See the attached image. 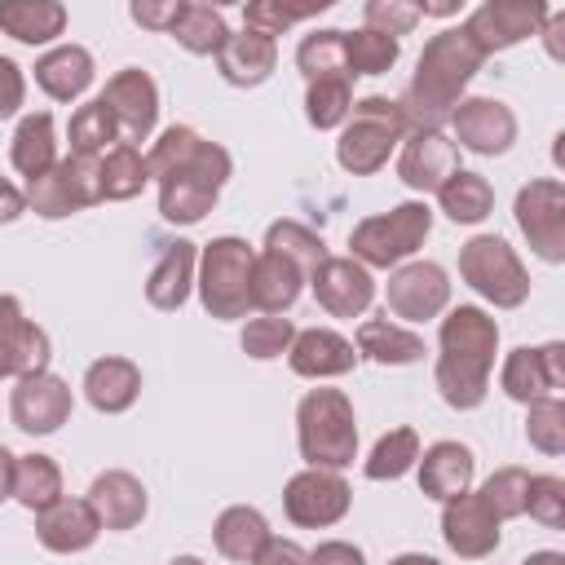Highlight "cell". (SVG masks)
Segmentation results:
<instances>
[{"mask_svg":"<svg viewBox=\"0 0 565 565\" xmlns=\"http://www.w3.org/2000/svg\"><path fill=\"white\" fill-rule=\"evenodd\" d=\"M146 168L150 181H159V216L172 225H194L216 207L234 159L225 146L199 137L190 124H172L150 146Z\"/></svg>","mask_w":565,"mask_h":565,"instance_id":"6da1fadb","label":"cell"},{"mask_svg":"<svg viewBox=\"0 0 565 565\" xmlns=\"http://www.w3.org/2000/svg\"><path fill=\"white\" fill-rule=\"evenodd\" d=\"M486 53L468 40L463 26H446L437 31L419 62H415V75L397 102L402 119H406V132H441V124H450V110L463 102V88L472 84V75L481 71Z\"/></svg>","mask_w":565,"mask_h":565,"instance_id":"7a4b0ae2","label":"cell"},{"mask_svg":"<svg viewBox=\"0 0 565 565\" xmlns=\"http://www.w3.org/2000/svg\"><path fill=\"white\" fill-rule=\"evenodd\" d=\"M437 393L450 411H477L490 393V371L499 353V322L481 305H455L437 331Z\"/></svg>","mask_w":565,"mask_h":565,"instance_id":"3957f363","label":"cell"},{"mask_svg":"<svg viewBox=\"0 0 565 565\" xmlns=\"http://www.w3.org/2000/svg\"><path fill=\"white\" fill-rule=\"evenodd\" d=\"M296 441L309 468H349L358 459V415L340 388H309L296 406Z\"/></svg>","mask_w":565,"mask_h":565,"instance_id":"277c9868","label":"cell"},{"mask_svg":"<svg viewBox=\"0 0 565 565\" xmlns=\"http://www.w3.org/2000/svg\"><path fill=\"white\" fill-rule=\"evenodd\" d=\"M397 141H406V119L397 110L393 97H358L349 119L340 124V141H335V163L353 177H371L388 163V154L397 150Z\"/></svg>","mask_w":565,"mask_h":565,"instance_id":"5b68a950","label":"cell"},{"mask_svg":"<svg viewBox=\"0 0 565 565\" xmlns=\"http://www.w3.org/2000/svg\"><path fill=\"white\" fill-rule=\"evenodd\" d=\"M428 230H433V207L424 199H406L388 212L358 221L349 234V256L366 269H397L424 247Z\"/></svg>","mask_w":565,"mask_h":565,"instance_id":"8992f818","label":"cell"},{"mask_svg":"<svg viewBox=\"0 0 565 565\" xmlns=\"http://www.w3.org/2000/svg\"><path fill=\"white\" fill-rule=\"evenodd\" d=\"M252 260H256V252L238 234H221V238L199 247L194 287H199V300L212 318H221V322L247 318V309H252Z\"/></svg>","mask_w":565,"mask_h":565,"instance_id":"52a82bcc","label":"cell"},{"mask_svg":"<svg viewBox=\"0 0 565 565\" xmlns=\"http://www.w3.org/2000/svg\"><path fill=\"white\" fill-rule=\"evenodd\" d=\"M459 278L494 309H516L530 300V274L499 234H477L459 247Z\"/></svg>","mask_w":565,"mask_h":565,"instance_id":"ba28073f","label":"cell"},{"mask_svg":"<svg viewBox=\"0 0 565 565\" xmlns=\"http://www.w3.org/2000/svg\"><path fill=\"white\" fill-rule=\"evenodd\" d=\"M102 203V159L97 154H66L44 177L26 181V207L44 221H62Z\"/></svg>","mask_w":565,"mask_h":565,"instance_id":"9c48e42d","label":"cell"},{"mask_svg":"<svg viewBox=\"0 0 565 565\" xmlns=\"http://www.w3.org/2000/svg\"><path fill=\"white\" fill-rule=\"evenodd\" d=\"M512 212L534 256H543L547 265H561L565 260V185L556 177H534L530 185L516 190Z\"/></svg>","mask_w":565,"mask_h":565,"instance_id":"30bf717a","label":"cell"},{"mask_svg":"<svg viewBox=\"0 0 565 565\" xmlns=\"http://www.w3.org/2000/svg\"><path fill=\"white\" fill-rule=\"evenodd\" d=\"M349 508H353V490L331 468H305L282 490V512L300 530H327V525L344 521Z\"/></svg>","mask_w":565,"mask_h":565,"instance_id":"8fae6325","label":"cell"},{"mask_svg":"<svg viewBox=\"0 0 565 565\" xmlns=\"http://www.w3.org/2000/svg\"><path fill=\"white\" fill-rule=\"evenodd\" d=\"M547 13H552V9L539 4V0H486V4H477V9L468 13L463 31H468V40L490 57V53H503V49H512V44L539 35L543 22H547Z\"/></svg>","mask_w":565,"mask_h":565,"instance_id":"7c38bea8","label":"cell"},{"mask_svg":"<svg viewBox=\"0 0 565 565\" xmlns=\"http://www.w3.org/2000/svg\"><path fill=\"white\" fill-rule=\"evenodd\" d=\"M384 305L402 322H428L450 305V278L437 260H406L388 274Z\"/></svg>","mask_w":565,"mask_h":565,"instance_id":"4fadbf2b","label":"cell"},{"mask_svg":"<svg viewBox=\"0 0 565 565\" xmlns=\"http://www.w3.org/2000/svg\"><path fill=\"white\" fill-rule=\"evenodd\" d=\"M499 388L521 406H530L539 397H556L565 388V344L547 340L539 349H530V344L512 349L499 366Z\"/></svg>","mask_w":565,"mask_h":565,"instance_id":"5bb4252c","label":"cell"},{"mask_svg":"<svg viewBox=\"0 0 565 565\" xmlns=\"http://www.w3.org/2000/svg\"><path fill=\"white\" fill-rule=\"evenodd\" d=\"M102 102H106V110L119 124V141L137 146V141H146L154 132V119H159V84L141 66L115 71L106 79V88H102Z\"/></svg>","mask_w":565,"mask_h":565,"instance_id":"9a60e30c","label":"cell"},{"mask_svg":"<svg viewBox=\"0 0 565 565\" xmlns=\"http://www.w3.org/2000/svg\"><path fill=\"white\" fill-rule=\"evenodd\" d=\"M71 406H75L71 384H66L62 375H53V371L22 375V380L13 384V397H9L13 424H18L22 433H31V437L57 433V428L71 419Z\"/></svg>","mask_w":565,"mask_h":565,"instance_id":"2e32d148","label":"cell"},{"mask_svg":"<svg viewBox=\"0 0 565 565\" xmlns=\"http://www.w3.org/2000/svg\"><path fill=\"white\" fill-rule=\"evenodd\" d=\"M450 141L472 154H503L516 141V115L499 97H463L450 110Z\"/></svg>","mask_w":565,"mask_h":565,"instance_id":"e0dca14e","label":"cell"},{"mask_svg":"<svg viewBox=\"0 0 565 565\" xmlns=\"http://www.w3.org/2000/svg\"><path fill=\"white\" fill-rule=\"evenodd\" d=\"M499 534H503V521L486 508L481 494L463 490V494L441 503V539H446V547L455 556L481 561V556H490L499 547Z\"/></svg>","mask_w":565,"mask_h":565,"instance_id":"ac0fdd59","label":"cell"},{"mask_svg":"<svg viewBox=\"0 0 565 565\" xmlns=\"http://www.w3.org/2000/svg\"><path fill=\"white\" fill-rule=\"evenodd\" d=\"M309 287H313V300L331 318H362L371 309V300H375V278L353 256H327L309 274Z\"/></svg>","mask_w":565,"mask_h":565,"instance_id":"d6986e66","label":"cell"},{"mask_svg":"<svg viewBox=\"0 0 565 565\" xmlns=\"http://www.w3.org/2000/svg\"><path fill=\"white\" fill-rule=\"evenodd\" d=\"M459 172V146L446 132H406L397 154V177L415 194H437Z\"/></svg>","mask_w":565,"mask_h":565,"instance_id":"ffe728a7","label":"cell"},{"mask_svg":"<svg viewBox=\"0 0 565 565\" xmlns=\"http://www.w3.org/2000/svg\"><path fill=\"white\" fill-rule=\"evenodd\" d=\"M102 534V521L93 512L88 499H57L49 503L44 512H35V539L40 547L57 552V556H75V552H88Z\"/></svg>","mask_w":565,"mask_h":565,"instance_id":"44dd1931","label":"cell"},{"mask_svg":"<svg viewBox=\"0 0 565 565\" xmlns=\"http://www.w3.org/2000/svg\"><path fill=\"white\" fill-rule=\"evenodd\" d=\"M287 366L300 380H335L358 366V349H353V340H344L331 327H305V331H296V340L287 349Z\"/></svg>","mask_w":565,"mask_h":565,"instance_id":"7402d4cb","label":"cell"},{"mask_svg":"<svg viewBox=\"0 0 565 565\" xmlns=\"http://www.w3.org/2000/svg\"><path fill=\"white\" fill-rule=\"evenodd\" d=\"M84 499L93 503L102 530H137V525L146 521V508H150L146 486H141L132 472H124V468H106V472H97Z\"/></svg>","mask_w":565,"mask_h":565,"instance_id":"603a6c76","label":"cell"},{"mask_svg":"<svg viewBox=\"0 0 565 565\" xmlns=\"http://www.w3.org/2000/svg\"><path fill=\"white\" fill-rule=\"evenodd\" d=\"M274 66H278V44L269 40V35H256V31H230V40L221 44V53H216V71H221V79L225 84H234V88H260L269 75H274Z\"/></svg>","mask_w":565,"mask_h":565,"instance_id":"cb8c5ba5","label":"cell"},{"mask_svg":"<svg viewBox=\"0 0 565 565\" xmlns=\"http://www.w3.org/2000/svg\"><path fill=\"white\" fill-rule=\"evenodd\" d=\"M415 468H419V490L428 499L446 503V499H455V494H463L472 486L477 459H472V450L463 441H433L428 450H419Z\"/></svg>","mask_w":565,"mask_h":565,"instance_id":"d4e9b609","label":"cell"},{"mask_svg":"<svg viewBox=\"0 0 565 565\" xmlns=\"http://www.w3.org/2000/svg\"><path fill=\"white\" fill-rule=\"evenodd\" d=\"M97 75V62L84 44H53L49 53L35 57V84L53 97V102H75L88 93Z\"/></svg>","mask_w":565,"mask_h":565,"instance_id":"484cf974","label":"cell"},{"mask_svg":"<svg viewBox=\"0 0 565 565\" xmlns=\"http://www.w3.org/2000/svg\"><path fill=\"white\" fill-rule=\"evenodd\" d=\"M194 269H199V247L190 238H177L163 247V256L154 260L150 278H146V300L163 313H177L190 300L194 287Z\"/></svg>","mask_w":565,"mask_h":565,"instance_id":"4316f807","label":"cell"},{"mask_svg":"<svg viewBox=\"0 0 565 565\" xmlns=\"http://www.w3.org/2000/svg\"><path fill=\"white\" fill-rule=\"evenodd\" d=\"M84 397L102 415H124L141 397V366L132 358H97V362H88Z\"/></svg>","mask_w":565,"mask_h":565,"instance_id":"83f0119b","label":"cell"},{"mask_svg":"<svg viewBox=\"0 0 565 565\" xmlns=\"http://www.w3.org/2000/svg\"><path fill=\"white\" fill-rule=\"evenodd\" d=\"M269 539H274V530H269L265 512H260V508H247V503L225 508V512L216 516V525H212L216 552H221L225 561H238V565H256V556L269 547Z\"/></svg>","mask_w":565,"mask_h":565,"instance_id":"f1b7e54d","label":"cell"},{"mask_svg":"<svg viewBox=\"0 0 565 565\" xmlns=\"http://www.w3.org/2000/svg\"><path fill=\"white\" fill-rule=\"evenodd\" d=\"M305 282L309 278L291 260H282L274 252H256V260H252V309H260V313H287L300 300Z\"/></svg>","mask_w":565,"mask_h":565,"instance_id":"f546056e","label":"cell"},{"mask_svg":"<svg viewBox=\"0 0 565 565\" xmlns=\"http://www.w3.org/2000/svg\"><path fill=\"white\" fill-rule=\"evenodd\" d=\"M353 349H358V358H371L380 366H411V362H419L428 353L424 335L402 327V322H388V313L384 318H366L358 327V344Z\"/></svg>","mask_w":565,"mask_h":565,"instance_id":"4dcf8cb0","label":"cell"},{"mask_svg":"<svg viewBox=\"0 0 565 565\" xmlns=\"http://www.w3.org/2000/svg\"><path fill=\"white\" fill-rule=\"evenodd\" d=\"M0 31L18 44H53L66 31V4L57 0H0Z\"/></svg>","mask_w":565,"mask_h":565,"instance_id":"1f68e13d","label":"cell"},{"mask_svg":"<svg viewBox=\"0 0 565 565\" xmlns=\"http://www.w3.org/2000/svg\"><path fill=\"white\" fill-rule=\"evenodd\" d=\"M9 159H13V168H18L26 181L44 177V172L57 163V128H53V115H49V110H35V115H22V119H18Z\"/></svg>","mask_w":565,"mask_h":565,"instance_id":"d6a6232c","label":"cell"},{"mask_svg":"<svg viewBox=\"0 0 565 565\" xmlns=\"http://www.w3.org/2000/svg\"><path fill=\"white\" fill-rule=\"evenodd\" d=\"M185 53L194 57H216L221 44L230 40V26H225V13L216 4H203V0H181L177 9V22L168 31Z\"/></svg>","mask_w":565,"mask_h":565,"instance_id":"836d02e7","label":"cell"},{"mask_svg":"<svg viewBox=\"0 0 565 565\" xmlns=\"http://www.w3.org/2000/svg\"><path fill=\"white\" fill-rule=\"evenodd\" d=\"M13 499L26 508V512H44L49 503L62 499V468L31 450V455H18L13 459Z\"/></svg>","mask_w":565,"mask_h":565,"instance_id":"e575fe53","label":"cell"},{"mask_svg":"<svg viewBox=\"0 0 565 565\" xmlns=\"http://www.w3.org/2000/svg\"><path fill=\"white\" fill-rule=\"evenodd\" d=\"M437 203H441V212H446L455 225H477V221L490 216V207H494V190H490V181H486L481 172L459 168V172L437 190Z\"/></svg>","mask_w":565,"mask_h":565,"instance_id":"d590c367","label":"cell"},{"mask_svg":"<svg viewBox=\"0 0 565 565\" xmlns=\"http://www.w3.org/2000/svg\"><path fill=\"white\" fill-rule=\"evenodd\" d=\"M146 181H150V168H146V154L137 146L119 141L102 154V199H110V203L137 199L146 190Z\"/></svg>","mask_w":565,"mask_h":565,"instance_id":"8d00e7d4","label":"cell"},{"mask_svg":"<svg viewBox=\"0 0 565 565\" xmlns=\"http://www.w3.org/2000/svg\"><path fill=\"white\" fill-rule=\"evenodd\" d=\"M296 66L305 75V84L313 79H349V66H344V31L335 26H322V31H309L296 49Z\"/></svg>","mask_w":565,"mask_h":565,"instance_id":"74e56055","label":"cell"},{"mask_svg":"<svg viewBox=\"0 0 565 565\" xmlns=\"http://www.w3.org/2000/svg\"><path fill=\"white\" fill-rule=\"evenodd\" d=\"M265 252L291 260L305 278L327 260V243H322V234H313V230L300 225V221H274V225L265 230Z\"/></svg>","mask_w":565,"mask_h":565,"instance_id":"f35d334b","label":"cell"},{"mask_svg":"<svg viewBox=\"0 0 565 565\" xmlns=\"http://www.w3.org/2000/svg\"><path fill=\"white\" fill-rule=\"evenodd\" d=\"M415 459H419V433L415 428H388L371 446L362 472H366V481H397L415 468Z\"/></svg>","mask_w":565,"mask_h":565,"instance_id":"ab89813d","label":"cell"},{"mask_svg":"<svg viewBox=\"0 0 565 565\" xmlns=\"http://www.w3.org/2000/svg\"><path fill=\"white\" fill-rule=\"evenodd\" d=\"M66 137H71V154H106L110 146H119V124L115 115L106 110L102 97H93L88 106H79L66 124Z\"/></svg>","mask_w":565,"mask_h":565,"instance_id":"60d3db41","label":"cell"},{"mask_svg":"<svg viewBox=\"0 0 565 565\" xmlns=\"http://www.w3.org/2000/svg\"><path fill=\"white\" fill-rule=\"evenodd\" d=\"M402 44L393 35H380V31H344V66H349V79L353 75H384L393 62H397Z\"/></svg>","mask_w":565,"mask_h":565,"instance_id":"b9f144b4","label":"cell"},{"mask_svg":"<svg viewBox=\"0 0 565 565\" xmlns=\"http://www.w3.org/2000/svg\"><path fill=\"white\" fill-rule=\"evenodd\" d=\"M353 110V79H313L305 88V119L327 132V128H340Z\"/></svg>","mask_w":565,"mask_h":565,"instance_id":"7bdbcfd3","label":"cell"},{"mask_svg":"<svg viewBox=\"0 0 565 565\" xmlns=\"http://www.w3.org/2000/svg\"><path fill=\"white\" fill-rule=\"evenodd\" d=\"M322 9H331V0H309V4H282V0H252V4H243V22H247V31H256V35H282L287 26H296V22H305V18H313V13H322Z\"/></svg>","mask_w":565,"mask_h":565,"instance_id":"ee69618b","label":"cell"},{"mask_svg":"<svg viewBox=\"0 0 565 565\" xmlns=\"http://www.w3.org/2000/svg\"><path fill=\"white\" fill-rule=\"evenodd\" d=\"M525 441L543 455H565V402L561 397H539L525 406Z\"/></svg>","mask_w":565,"mask_h":565,"instance_id":"f6af8a7d","label":"cell"},{"mask_svg":"<svg viewBox=\"0 0 565 565\" xmlns=\"http://www.w3.org/2000/svg\"><path fill=\"white\" fill-rule=\"evenodd\" d=\"M291 340H296V327H291V318H278V313H260V318H252V322L243 327V335H238L243 353L256 358V362L282 358V353L291 349Z\"/></svg>","mask_w":565,"mask_h":565,"instance_id":"bcb514c9","label":"cell"},{"mask_svg":"<svg viewBox=\"0 0 565 565\" xmlns=\"http://www.w3.org/2000/svg\"><path fill=\"white\" fill-rule=\"evenodd\" d=\"M525 490H530V472L525 468H499L481 481V499L486 508L499 516V521H512V516H525Z\"/></svg>","mask_w":565,"mask_h":565,"instance_id":"7dc6e473","label":"cell"},{"mask_svg":"<svg viewBox=\"0 0 565 565\" xmlns=\"http://www.w3.org/2000/svg\"><path fill=\"white\" fill-rule=\"evenodd\" d=\"M525 512L547 525V530H561L565 525V481L552 477V472H539L530 477V490H525Z\"/></svg>","mask_w":565,"mask_h":565,"instance_id":"c3c4849f","label":"cell"},{"mask_svg":"<svg viewBox=\"0 0 565 565\" xmlns=\"http://www.w3.org/2000/svg\"><path fill=\"white\" fill-rule=\"evenodd\" d=\"M415 22H419V9L411 0H366V9H362V26L393 35V40L406 35Z\"/></svg>","mask_w":565,"mask_h":565,"instance_id":"681fc988","label":"cell"},{"mask_svg":"<svg viewBox=\"0 0 565 565\" xmlns=\"http://www.w3.org/2000/svg\"><path fill=\"white\" fill-rule=\"evenodd\" d=\"M26 102V75L13 57H0V119H13Z\"/></svg>","mask_w":565,"mask_h":565,"instance_id":"f907efd6","label":"cell"},{"mask_svg":"<svg viewBox=\"0 0 565 565\" xmlns=\"http://www.w3.org/2000/svg\"><path fill=\"white\" fill-rule=\"evenodd\" d=\"M177 9H181V0H132L128 4V18L137 26H146V31H172Z\"/></svg>","mask_w":565,"mask_h":565,"instance_id":"816d5d0a","label":"cell"},{"mask_svg":"<svg viewBox=\"0 0 565 565\" xmlns=\"http://www.w3.org/2000/svg\"><path fill=\"white\" fill-rule=\"evenodd\" d=\"M309 565H366L362 547L349 543V539H322L313 552H309Z\"/></svg>","mask_w":565,"mask_h":565,"instance_id":"f5cc1de1","label":"cell"},{"mask_svg":"<svg viewBox=\"0 0 565 565\" xmlns=\"http://www.w3.org/2000/svg\"><path fill=\"white\" fill-rule=\"evenodd\" d=\"M256 565H309V552L291 539H269V547L256 556Z\"/></svg>","mask_w":565,"mask_h":565,"instance_id":"db71d44e","label":"cell"},{"mask_svg":"<svg viewBox=\"0 0 565 565\" xmlns=\"http://www.w3.org/2000/svg\"><path fill=\"white\" fill-rule=\"evenodd\" d=\"M22 212H26V194H22L13 181H4V177H0V225L18 221Z\"/></svg>","mask_w":565,"mask_h":565,"instance_id":"11a10c76","label":"cell"},{"mask_svg":"<svg viewBox=\"0 0 565 565\" xmlns=\"http://www.w3.org/2000/svg\"><path fill=\"white\" fill-rule=\"evenodd\" d=\"M539 35H547V53H552V57H565V53H561V35H565V9H552Z\"/></svg>","mask_w":565,"mask_h":565,"instance_id":"9f6ffc18","label":"cell"},{"mask_svg":"<svg viewBox=\"0 0 565 565\" xmlns=\"http://www.w3.org/2000/svg\"><path fill=\"white\" fill-rule=\"evenodd\" d=\"M22 318H26V313H22V300H18V296H0V340H4Z\"/></svg>","mask_w":565,"mask_h":565,"instance_id":"6f0895ef","label":"cell"},{"mask_svg":"<svg viewBox=\"0 0 565 565\" xmlns=\"http://www.w3.org/2000/svg\"><path fill=\"white\" fill-rule=\"evenodd\" d=\"M13 459H18V455H13L9 446H0V503L13 499Z\"/></svg>","mask_w":565,"mask_h":565,"instance_id":"680465c9","label":"cell"},{"mask_svg":"<svg viewBox=\"0 0 565 565\" xmlns=\"http://www.w3.org/2000/svg\"><path fill=\"white\" fill-rule=\"evenodd\" d=\"M415 9H419V18H424V13H433V18H450V13H459L455 0H433V4H415Z\"/></svg>","mask_w":565,"mask_h":565,"instance_id":"91938a15","label":"cell"},{"mask_svg":"<svg viewBox=\"0 0 565 565\" xmlns=\"http://www.w3.org/2000/svg\"><path fill=\"white\" fill-rule=\"evenodd\" d=\"M388 565H441L437 556H428V552H397Z\"/></svg>","mask_w":565,"mask_h":565,"instance_id":"94428289","label":"cell"},{"mask_svg":"<svg viewBox=\"0 0 565 565\" xmlns=\"http://www.w3.org/2000/svg\"><path fill=\"white\" fill-rule=\"evenodd\" d=\"M521 565H565V556L561 552H530Z\"/></svg>","mask_w":565,"mask_h":565,"instance_id":"6125c7cd","label":"cell"},{"mask_svg":"<svg viewBox=\"0 0 565 565\" xmlns=\"http://www.w3.org/2000/svg\"><path fill=\"white\" fill-rule=\"evenodd\" d=\"M168 565H203V561H199V556H172Z\"/></svg>","mask_w":565,"mask_h":565,"instance_id":"be15d7a7","label":"cell"}]
</instances>
